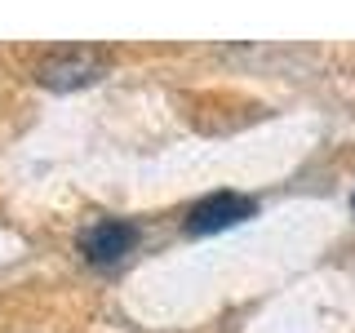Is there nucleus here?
<instances>
[{
    "mask_svg": "<svg viewBox=\"0 0 355 333\" xmlns=\"http://www.w3.org/2000/svg\"><path fill=\"white\" fill-rule=\"evenodd\" d=\"M133 240H138V227L125 218H94L89 227L80 231V258L89 266H116L125 253L133 249Z\"/></svg>",
    "mask_w": 355,
    "mask_h": 333,
    "instance_id": "nucleus-3",
    "label": "nucleus"
},
{
    "mask_svg": "<svg viewBox=\"0 0 355 333\" xmlns=\"http://www.w3.org/2000/svg\"><path fill=\"white\" fill-rule=\"evenodd\" d=\"M351 209H355V196H351Z\"/></svg>",
    "mask_w": 355,
    "mask_h": 333,
    "instance_id": "nucleus-4",
    "label": "nucleus"
},
{
    "mask_svg": "<svg viewBox=\"0 0 355 333\" xmlns=\"http://www.w3.org/2000/svg\"><path fill=\"white\" fill-rule=\"evenodd\" d=\"M107 67H111V53L98 49V44H62V49L44 53L36 62V85L53 89V94H71V89L103 80Z\"/></svg>",
    "mask_w": 355,
    "mask_h": 333,
    "instance_id": "nucleus-1",
    "label": "nucleus"
},
{
    "mask_svg": "<svg viewBox=\"0 0 355 333\" xmlns=\"http://www.w3.org/2000/svg\"><path fill=\"white\" fill-rule=\"evenodd\" d=\"M258 214V200L253 196H240V191H214L205 200H196L187 209V231L191 236H214V231H227V227H240L244 218Z\"/></svg>",
    "mask_w": 355,
    "mask_h": 333,
    "instance_id": "nucleus-2",
    "label": "nucleus"
}]
</instances>
